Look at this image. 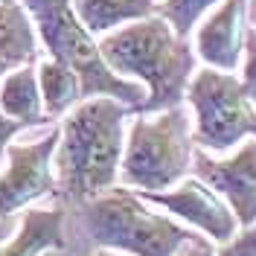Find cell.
Wrapping results in <instances>:
<instances>
[{
  "label": "cell",
  "instance_id": "6da1fadb",
  "mask_svg": "<svg viewBox=\"0 0 256 256\" xmlns=\"http://www.w3.org/2000/svg\"><path fill=\"white\" fill-rule=\"evenodd\" d=\"M134 108L114 96H88L62 116L56 148V195L84 204L120 184L128 122Z\"/></svg>",
  "mask_w": 256,
  "mask_h": 256
},
{
  "label": "cell",
  "instance_id": "7a4b0ae2",
  "mask_svg": "<svg viewBox=\"0 0 256 256\" xmlns=\"http://www.w3.org/2000/svg\"><path fill=\"white\" fill-rule=\"evenodd\" d=\"M99 50L114 73L146 88L143 105L134 114H154L184 105L190 79L198 70L192 38L178 35L175 26L158 12L102 35Z\"/></svg>",
  "mask_w": 256,
  "mask_h": 256
},
{
  "label": "cell",
  "instance_id": "3957f363",
  "mask_svg": "<svg viewBox=\"0 0 256 256\" xmlns=\"http://www.w3.org/2000/svg\"><path fill=\"white\" fill-rule=\"evenodd\" d=\"M79 222L96 248L128 256H175L195 236L192 227L169 212H158V207L128 186H111L79 204Z\"/></svg>",
  "mask_w": 256,
  "mask_h": 256
},
{
  "label": "cell",
  "instance_id": "277c9868",
  "mask_svg": "<svg viewBox=\"0 0 256 256\" xmlns=\"http://www.w3.org/2000/svg\"><path fill=\"white\" fill-rule=\"evenodd\" d=\"M30 12L41 50L50 58L67 64L82 79V94L88 96H114L131 105L134 111L143 105L146 88L140 82L114 73L102 58L99 38L79 20L73 0H20Z\"/></svg>",
  "mask_w": 256,
  "mask_h": 256
},
{
  "label": "cell",
  "instance_id": "5b68a950",
  "mask_svg": "<svg viewBox=\"0 0 256 256\" xmlns=\"http://www.w3.org/2000/svg\"><path fill=\"white\" fill-rule=\"evenodd\" d=\"M195 148L192 114L186 105L134 114L126 134L120 184L134 192L169 190L192 172Z\"/></svg>",
  "mask_w": 256,
  "mask_h": 256
},
{
  "label": "cell",
  "instance_id": "8992f818",
  "mask_svg": "<svg viewBox=\"0 0 256 256\" xmlns=\"http://www.w3.org/2000/svg\"><path fill=\"white\" fill-rule=\"evenodd\" d=\"M195 146L212 154H227L248 137H256V102L236 73L198 67L186 88Z\"/></svg>",
  "mask_w": 256,
  "mask_h": 256
},
{
  "label": "cell",
  "instance_id": "52a82bcc",
  "mask_svg": "<svg viewBox=\"0 0 256 256\" xmlns=\"http://www.w3.org/2000/svg\"><path fill=\"white\" fill-rule=\"evenodd\" d=\"M62 126H52L32 143H9L6 166L0 169V218H9L35 201L56 195L52 158L58 148Z\"/></svg>",
  "mask_w": 256,
  "mask_h": 256
},
{
  "label": "cell",
  "instance_id": "ba28073f",
  "mask_svg": "<svg viewBox=\"0 0 256 256\" xmlns=\"http://www.w3.org/2000/svg\"><path fill=\"white\" fill-rule=\"evenodd\" d=\"M140 195L152 207L163 210V212L175 216L178 222H184L186 227L204 233L212 244H224L242 227L230 204L195 175H186L184 180H178L175 186L163 192H140Z\"/></svg>",
  "mask_w": 256,
  "mask_h": 256
},
{
  "label": "cell",
  "instance_id": "9c48e42d",
  "mask_svg": "<svg viewBox=\"0 0 256 256\" xmlns=\"http://www.w3.org/2000/svg\"><path fill=\"white\" fill-rule=\"evenodd\" d=\"M192 175L222 195L242 227L256 222V137H248L224 158H216L207 148H195Z\"/></svg>",
  "mask_w": 256,
  "mask_h": 256
},
{
  "label": "cell",
  "instance_id": "30bf717a",
  "mask_svg": "<svg viewBox=\"0 0 256 256\" xmlns=\"http://www.w3.org/2000/svg\"><path fill=\"white\" fill-rule=\"evenodd\" d=\"M248 26V0H222L218 6H212L195 26L192 47L198 52V62L236 73L244 52Z\"/></svg>",
  "mask_w": 256,
  "mask_h": 256
},
{
  "label": "cell",
  "instance_id": "8fae6325",
  "mask_svg": "<svg viewBox=\"0 0 256 256\" xmlns=\"http://www.w3.org/2000/svg\"><path fill=\"white\" fill-rule=\"evenodd\" d=\"M64 248V207H26L15 236L0 244V256H41Z\"/></svg>",
  "mask_w": 256,
  "mask_h": 256
},
{
  "label": "cell",
  "instance_id": "7c38bea8",
  "mask_svg": "<svg viewBox=\"0 0 256 256\" xmlns=\"http://www.w3.org/2000/svg\"><path fill=\"white\" fill-rule=\"evenodd\" d=\"M0 111L24 126H52L44 111L35 64H18L0 79Z\"/></svg>",
  "mask_w": 256,
  "mask_h": 256
},
{
  "label": "cell",
  "instance_id": "4fadbf2b",
  "mask_svg": "<svg viewBox=\"0 0 256 256\" xmlns=\"http://www.w3.org/2000/svg\"><path fill=\"white\" fill-rule=\"evenodd\" d=\"M38 56H41V41L24 3L20 0L0 3V62L18 67V64H35Z\"/></svg>",
  "mask_w": 256,
  "mask_h": 256
},
{
  "label": "cell",
  "instance_id": "5bb4252c",
  "mask_svg": "<svg viewBox=\"0 0 256 256\" xmlns=\"http://www.w3.org/2000/svg\"><path fill=\"white\" fill-rule=\"evenodd\" d=\"M79 20L96 38L158 12V0H73Z\"/></svg>",
  "mask_w": 256,
  "mask_h": 256
},
{
  "label": "cell",
  "instance_id": "9a60e30c",
  "mask_svg": "<svg viewBox=\"0 0 256 256\" xmlns=\"http://www.w3.org/2000/svg\"><path fill=\"white\" fill-rule=\"evenodd\" d=\"M35 70H38V84H41L44 111H47V116L52 122L62 120L70 108H76L82 99H84V94H82V79L67 67V64L44 56V58H38Z\"/></svg>",
  "mask_w": 256,
  "mask_h": 256
},
{
  "label": "cell",
  "instance_id": "2e32d148",
  "mask_svg": "<svg viewBox=\"0 0 256 256\" xmlns=\"http://www.w3.org/2000/svg\"><path fill=\"white\" fill-rule=\"evenodd\" d=\"M222 0H158V15H163L178 35L192 38L195 26L204 20L212 6H218Z\"/></svg>",
  "mask_w": 256,
  "mask_h": 256
},
{
  "label": "cell",
  "instance_id": "e0dca14e",
  "mask_svg": "<svg viewBox=\"0 0 256 256\" xmlns=\"http://www.w3.org/2000/svg\"><path fill=\"white\" fill-rule=\"evenodd\" d=\"M239 79L244 84L248 96L256 102V26H248L244 35V52L239 62Z\"/></svg>",
  "mask_w": 256,
  "mask_h": 256
},
{
  "label": "cell",
  "instance_id": "ac0fdd59",
  "mask_svg": "<svg viewBox=\"0 0 256 256\" xmlns=\"http://www.w3.org/2000/svg\"><path fill=\"white\" fill-rule=\"evenodd\" d=\"M216 256H256V222L248 227H239L233 239L218 244Z\"/></svg>",
  "mask_w": 256,
  "mask_h": 256
},
{
  "label": "cell",
  "instance_id": "d6986e66",
  "mask_svg": "<svg viewBox=\"0 0 256 256\" xmlns=\"http://www.w3.org/2000/svg\"><path fill=\"white\" fill-rule=\"evenodd\" d=\"M24 122H18V120H9L6 114L0 111V166H3V160H6V148H9V143L15 140L18 134L24 131Z\"/></svg>",
  "mask_w": 256,
  "mask_h": 256
},
{
  "label": "cell",
  "instance_id": "ffe728a7",
  "mask_svg": "<svg viewBox=\"0 0 256 256\" xmlns=\"http://www.w3.org/2000/svg\"><path fill=\"white\" fill-rule=\"evenodd\" d=\"M175 256H216V248H212V242H210L207 236H198V233H195Z\"/></svg>",
  "mask_w": 256,
  "mask_h": 256
},
{
  "label": "cell",
  "instance_id": "44dd1931",
  "mask_svg": "<svg viewBox=\"0 0 256 256\" xmlns=\"http://www.w3.org/2000/svg\"><path fill=\"white\" fill-rule=\"evenodd\" d=\"M94 256H128V254H120V250H108V248H99Z\"/></svg>",
  "mask_w": 256,
  "mask_h": 256
},
{
  "label": "cell",
  "instance_id": "7402d4cb",
  "mask_svg": "<svg viewBox=\"0 0 256 256\" xmlns=\"http://www.w3.org/2000/svg\"><path fill=\"white\" fill-rule=\"evenodd\" d=\"M9 70H12V64H6V62H0V79H3V76H6V73H9Z\"/></svg>",
  "mask_w": 256,
  "mask_h": 256
},
{
  "label": "cell",
  "instance_id": "603a6c76",
  "mask_svg": "<svg viewBox=\"0 0 256 256\" xmlns=\"http://www.w3.org/2000/svg\"><path fill=\"white\" fill-rule=\"evenodd\" d=\"M0 3H9V0H0Z\"/></svg>",
  "mask_w": 256,
  "mask_h": 256
}]
</instances>
